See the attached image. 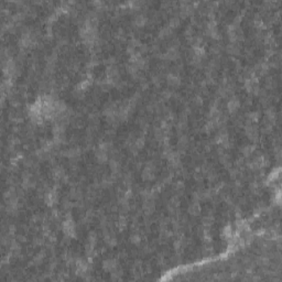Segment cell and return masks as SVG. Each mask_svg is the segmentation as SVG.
<instances>
[{
	"mask_svg": "<svg viewBox=\"0 0 282 282\" xmlns=\"http://www.w3.org/2000/svg\"><path fill=\"white\" fill-rule=\"evenodd\" d=\"M64 233L71 237L75 235V226L72 219H66V222L64 223Z\"/></svg>",
	"mask_w": 282,
	"mask_h": 282,
	"instance_id": "1",
	"label": "cell"
},
{
	"mask_svg": "<svg viewBox=\"0 0 282 282\" xmlns=\"http://www.w3.org/2000/svg\"><path fill=\"white\" fill-rule=\"evenodd\" d=\"M238 107H239V101L236 100V99H230L229 103H228V110L229 111H235L237 110Z\"/></svg>",
	"mask_w": 282,
	"mask_h": 282,
	"instance_id": "2",
	"label": "cell"
},
{
	"mask_svg": "<svg viewBox=\"0 0 282 282\" xmlns=\"http://www.w3.org/2000/svg\"><path fill=\"white\" fill-rule=\"evenodd\" d=\"M168 82L170 83V84L172 85H176L180 83V77H178V75H174V74H170L168 76Z\"/></svg>",
	"mask_w": 282,
	"mask_h": 282,
	"instance_id": "3",
	"label": "cell"
},
{
	"mask_svg": "<svg viewBox=\"0 0 282 282\" xmlns=\"http://www.w3.org/2000/svg\"><path fill=\"white\" fill-rule=\"evenodd\" d=\"M146 21H147L146 17H143V15H138V17L136 18V20H134V23L138 25V27H143L144 23H146Z\"/></svg>",
	"mask_w": 282,
	"mask_h": 282,
	"instance_id": "4",
	"label": "cell"
},
{
	"mask_svg": "<svg viewBox=\"0 0 282 282\" xmlns=\"http://www.w3.org/2000/svg\"><path fill=\"white\" fill-rule=\"evenodd\" d=\"M190 213L192 215H197L199 213V206L196 203H194L191 207H190Z\"/></svg>",
	"mask_w": 282,
	"mask_h": 282,
	"instance_id": "5",
	"label": "cell"
}]
</instances>
